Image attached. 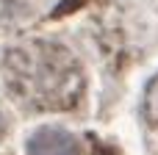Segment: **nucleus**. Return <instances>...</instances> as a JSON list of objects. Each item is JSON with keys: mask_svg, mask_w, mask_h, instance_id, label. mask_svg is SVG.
Returning a JSON list of instances; mask_svg holds the SVG:
<instances>
[{"mask_svg": "<svg viewBox=\"0 0 158 155\" xmlns=\"http://www.w3.org/2000/svg\"><path fill=\"white\" fill-rule=\"evenodd\" d=\"M28 153L31 155H78L72 139L67 133L58 130H39L31 141H28Z\"/></svg>", "mask_w": 158, "mask_h": 155, "instance_id": "obj_1", "label": "nucleus"}]
</instances>
